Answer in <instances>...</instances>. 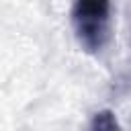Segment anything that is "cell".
<instances>
[{
  "label": "cell",
  "instance_id": "obj_1",
  "mask_svg": "<svg viewBox=\"0 0 131 131\" xmlns=\"http://www.w3.org/2000/svg\"><path fill=\"white\" fill-rule=\"evenodd\" d=\"M72 25L84 51L98 53L111 37V4L104 0H80L72 6Z\"/></svg>",
  "mask_w": 131,
  "mask_h": 131
},
{
  "label": "cell",
  "instance_id": "obj_2",
  "mask_svg": "<svg viewBox=\"0 0 131 131\" xmlns=\"http://www.w3.org/2000/svg\"><path fill=\"white\" fill-rule=\"evenodd\" d=\"M90 131H121L113 111H98L90 121Z\"/></svg>",
  "mask_w": 131,
  "mask_h": 131
}]
</instances>
